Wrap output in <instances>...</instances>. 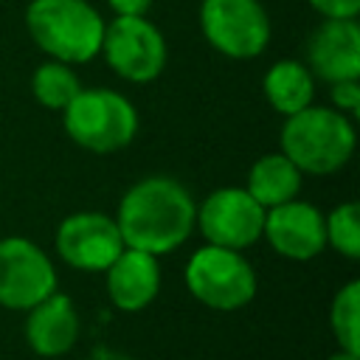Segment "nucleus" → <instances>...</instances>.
Wrapping results in <instances>:
<instances>
[{"label": "nucleus", "mask_w": 360, "mask_h": 360, "mask_svg": "<svg viewBox=\"0 0 360 360\" xmlns=\"http://www.w3.org/2000/svg\"><path fill=\"white\" fill-rule=\"evenodd\" d=\"M62 127L76 146L93 155H112L135 141L138 110L121 90L82 87L62 110Z\"/></svg>", "instance_id": "4"}, {"label": "nucleus", "mask_w": 360, "mask_h": 360, "mask_svg": "<svg viewBox=\"0 0 360 360\" xmlns=\"http://www.w3.org/2000/svg\"><path fill=\"white\" fill-rule=\"evenodd\" d=\"M22 22L45 56L65 65H84L98 56L107 20L90 0H31Z\"/></svg>", "instance_id": "3"}, {"label": "nucleus", "mask_w": 360, "mask_h": 360, "mask_svg": "<svg viewBox=\"0 0 360 360\" xmlns=\"http://www.w3.org/2000/svg\"><path fill=\"white\" fill-rule=\"evenodd\" d=\"M107 68L129 84H152L160 79L169 62V45L163 31L143 17H112L104 22L101 51Z\"/></svg>", "instance_id": "6"}, {"label": "nucleus", "mask_w": 360, "mask_h": 360, "mask_svg": "<svg viewBox=\"0 0 360 360\" xmlns=\"http://www.w3.org/2000/svg\"><path fill=\"white\" fill-rule=\"evenodd\" d=\"M56 256L79 273H104L127 248L115 217L104 211H73L53 233Z\"/></svg>", "instance_id": "10"}, {"label": "nucleus", "mask_w": 360, "mask_h": 360, "mask_svg": "<svg viewBox=\"0 0 360 360\" xmlns=\"http://www.w3.org/2000/svg\"><path fill=\"white\" fill-rule=\"evenodd\" d=\"M59 284L56 264L34 239L8 233L0 236V307L25 312L48 298Z\"/></svg>", "instance_id": "8"}, {"label": "nucleus", "mask_w": 360, "mask_h": 360, "mask_svg": "<svg viewBox=\"0 0 360 360\" xmlns=\"http://www.w3.org/2000/svg\"><path fill=\"white\" fill-rule=\"evenodd\" d=\"M301 183H304V174L278 149V152H264L262 158L253 160V166L248 169L245 188L267 211L273 205H281L287 200H295L298 191H301Z\"/></svg>", "instance_id": "16"}, {"label": "nucleus", "mask_w": 360, "mask_h": 360, "mask_svg": "<svg viewBox=\"0 0 360 360\" xmlns=\"http://www.w3.org/2000/svg\"><path fill=\"white\" fill-rule=\"evenodd\" d=\"M323 20H357L360 0H307Z\"/></svg>", "instance_id": "21"}, {"label": "nucleus", "mask_w": 360, "mask_h": 360, "mask_svg": "<svg viewBox=\"0 0 360 360\" xmlns=\"http://www.w3.org/2000/svg\"><path fill=\"white\" fill-rule=\"evenodd\" d=\"M329 329L343 352L360 354V281L352 278L332 295L329 304Z\"/></svg>", "instance_id": "18"}, {"label": "nucleus", "mask_w": 360, "mask_h": 360, "mask_svg": "<svg viewBox=\"0 0 360 360\" xmlns=\"http://www.w3.org/2000/svg\"><path fill=\"white\" fill-rule=\"evenodd\" d=\"M329 107H335L338 112L357 118L360 115V82L357 79H343V82H332L329 84Z\"/></svg>", "instance_id": "20"}, {"label": "nucleus", "mask_w": 360, "mask_h": 360, "mask_svg": "<svg viewBox=\"0 0 360 360\" xmlns=\"http://www.w3.org/2000/svg\"><path fill=\"white\" fill-rule=\"evenodd\" d=\"M326 360H360V354H354V352H343V349H338L335 354H329Z\"/></svg>", "instance_id": "23"}, {"label": "nucleus", "mask_w": 360, "mask_h": 360, "mask_svg": "<svg viewBox=\"0 0 360 360\" xmlns=\"http://www.w3.org/2000/svg\"><path fill=\"white\" fill-rule=\"evenodd\" d=\"M200 31L217 53L233 62L262 56L273 34L262 0H202Z\"/></svg>", "instance_id": "7"}, {"label": "nucleus", "mask_w": 360, "mask_h": 360, "mask_svg": "<svg viewBox=\"0 0 360 360\" xmlns=\"http://www.w3.org/2000/svg\"><path fill=\"white\" fill-rule=\"evenodd\" d=\"M155 0H107L112 17H143Z\"/></svg>", "instance_id": "22"}, {"label": "nucleus", "mask_w": 360, "mask_h": 360, "mask_svg": "<svg viewBox=\"0 0 360 360\" xmlns=\"http://www.w3.org/2000/svg\"><path fill=\"white\" fill-rule=\"evenodd\" d=\"M82 332V321L76 312V304L70 295L53 290L48 298H42L39 304H34L31 309H25V343L37 357L53 360V357H65Z\"/></svg>", "instance_id": "13"}, {"label": "nucleus", "mask_w": 360, "mask_h": 360, "mask_svg": "<svg viewBox=\"0 0 360 360\" xmlns=\"http://www.w3.org/2000/svg\"><path fill=\"white\" fill-rule=\"evenodd\" d=\"M264 208L248 194L245 186H219L197 205L194 228L208 245L248 250L262 239Z\"/></svg>", "instance_id": "9"}, {"label": "nucleus", "mask_w": 360, "mask_h": 360, "mask_svg": "<svg viewBox=\"0 0 360 360\" xmlns=\"http://www.w3.org/2000/svg\"><path fill=\"white\" fill-rule=\"evenodd\" d=\"M160 259L135 248H124L115 262L104 270V290L115 309L141 312L160 292Z\"/></svg>", "instance_id": "14"}, {"label": "nucleus", "mask_w": 360, "mask_h": 360, "mask_svg": "<svg viewBox=\"0 0 360 360\" xmlns=\"http://www.w3.org/2000/svg\"><path fill=\"white\" fill-rule=\"evenodd\" d=\"M309 73L326 84L360 79V25L357 20H323L307 39Z\"/></svg>", "instance_id": "12"}, {"label": "nucleus", "mask_w": 360, "mask_h": 360, "mask_svg": "<svg viewBox=\"0 0 360 360\" xmlns=\"http://www.w3.org/2000/svg\"><path fill=\"white\" fill-rule=\"evenodd\" d=\"M112 217L127 248L160 259L174 253L194 233L197 202L180 180L149 174L135 180L121 194Z\"/></svg>", "instance_id": "1"}, {"label": "nucleus", "mask_w": 360, "mask_h": 360, "mask_svg": "<svg viewBox=\"0 0 360 360\" xmlns=\"http://www.w3.org/2000/svg\"><path fill=\"white\" fill-rule=\"evenodd\" d=\"M354 146V118L323 104H309L301 112L287 115L278 132V149L295 163L301 174L312 177L338 174L352 160Z\"/></svg>", "instance_id": "2"}, {"label": "nucleus", "mask_w": 360, "mask_h": 360, "mask_svg": "<svg viewBox=\"0 0 360 360\" xmlns=\"http://www.w3.org/2000/svg\"><path fill=\"white\" fill-rule=\"evenodd\" d=\"M262 239L290 262H309L326 250L323 211L301 197L264 211Z\"/></svg>", "instance_id": "11"}, {"label": "nucleus", "mask_w": 360, "mask_h": 360, "mask_svg": "<svg viewBox=\"0 0 360 360\" xmlns=\"http://www.w3.org/2000/svg\"><path fill=\"white\" fill-rule=\"evenodd\" d=\"M262 93H264V101L281 118H287L315 104V76L298 59H278L264 70Z\"/></svg>", "instance_id": "15"}, {"label": "nucleus", "mask_w": 360, "mask_h": 360, "mask_svg": "<svg viewBox=\"0 0 360 360\" xmlns=\"http://www.w3.org/2000/svg\"><path fill=\"white\" fill-rule=\"evenodd\" d=\"M326 248L340 253L343 259H360V205L354 200L338 202L329 214H323Z\"/></svg>", "instance_id": "19"}, {"label": "nucleus", "mask_w": 360, "mask_h": 360, "mask_svg": "<svg viewBox=\"0 0 360 360\" xmlns=\"http://www.w3.org/2000/svg\"><path fill=\"white\" fill-rule=\"evenodd\" d=\"M79 90H82V84H79V76H76L73 65L45 59L31 73V96L39 107H45L51 112H62Z\"/></svg>", "instance_id": "17"}, {"label": "nucleus", "mask_w": 360, "mask_h": 360, "mask_svg": "<svg viewBox=\"0 0 360 360\" xmlns=\"http://www.w3.org/2000/svg\"><path fill=\"white\" fill-rule=\"evenodd\" d=\"M183 281L191 298L214 312L245 309L256 298V287H259L256 270L242 250H231L208 242L188 256Z\"/></svg>", "instance_id": "5"}]
</instances>
